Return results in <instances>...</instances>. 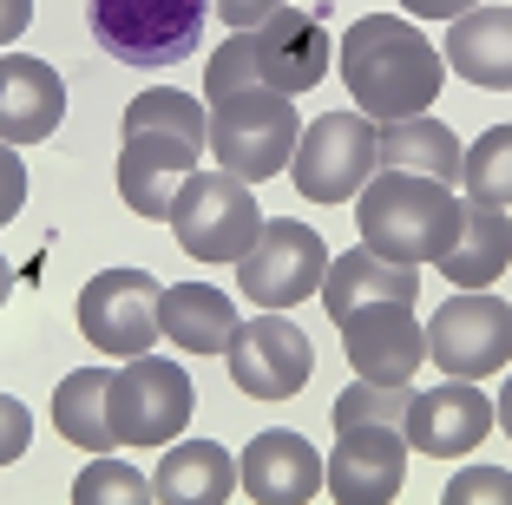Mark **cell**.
<instances>
[{"mask_svg":"<svg viewBox=\"0 0 512 505\" xmlns=\"http://www.w3.org/2000/svg\"><path fill=\"white\" fill-rule=\"evenodd\" d=\"M33 20V0H0V46H14Z\"/></svg>","mask_w":512,"mask_h":505,"instance_id":"e575fe53","label":"cell"},{"mask_svg":"<svg viewBox=\"0 0 512 505\" xmlns=\"http://www.w3.org/2000/svg\"><path fill=\"white\" fill-rule=\"evenodd\" d=\"M237 460L217 440H178L151 473V499L158 505H224L237 492Z\"/></svg>","mask_w":512,"mask_h":505,"instance_id":"7402d4cb","label":"cell"},{"mask_svg":"<svg viewBox=\"0 0 512 505\" xmlns=\"http://www.w3.org/2000/svg\"><path fill=\"white\" fill-rule=\"evenodd\" d=\"M92 40L125 66H178L197 53L211 0H86Z\"/></svg>","mask_w":512,"mask_h":505,"instance_id":"8992f818","label":"cell"},{"mask_svg":"<svg viewBox=\"0 0 512 505\" xmlns=\"http://www.w3.org/2000/svg\"><path fill=\"white\" fill-rule=\"evenodd\" d=\"M407 387H381V381H355L335 394V427H401L407 420Z\"/></svg>","mask_w":512,"mask_h":505,"instance_id":"f1b7e54d","label":"cell"},{"mask_svg":"<svg viewBox=\"0 0 512 505\" xmlns=\"http://www.w3.org/2000/svg\"><path fill=\"white\" fill-rule=\"evenodd\" d=\"M467 7H473V0H467Z\"/></svg>","mask_w":512,"mask_h":505,"instance_id":"f35d334b","label":"cell"},{"mask_svg":"<svg viewBox=\"0 0 512 505\" xmlns=\"http://www.w3.org/2000/svg\"><path fill=\"white\" fill-rule=\"evenodd\" d=\"M7 296H14V263L0 256V309H7Z\"/></svg>","mask_w":512,"mask_h":505,"instance_id":"74e56055","label":"cell"},{"mask_svg":"<svg viewBox=\"0 0 512 505\" xmlns=\"http://www.w3.org/2000/svg\"><path fill=\"white\" fill-rule=\"evenodd\" d=\"M237 479L256 505H309L322 486H329V466L302 433L289 427H263L250 446L237 453Z\"/></svg>","mask_w":512,"mask_h":505,"instance_id":"9a60e30c","label":"cell"},{"mask_svg":"<svg viewBox=\"0 0 512 505\" xmlns=\"http://www.w3.org/2000/svg\"><path fill=\"white\" fill-rule=\"evenodd\" d=\"M512 263V217L493 204H467V223H460V243L447 250L440 276L453 289H493Z\"/></svg>","mask_w":512,"mask_h":505,"instance_id":"cb8c5ba5","label":"cell"},{"mask_svg":"<svg viewBox=\"0 0 512 505\" xmlns=\"http://www.w3.org/2000/svg\"><path fill=\"white\" fill-rule=\"evenodd\" d=\"M440 505H512V473L506 466H467L447 479Z\"/></svg>","mask_w":512,"mask_h":505,"instance_id":"4dcf8cb0","label":"cell"},{"mask_svg":"<svg viewBox=\"0 0 512 505\" xmlns=\"http://www.w3.org/2000/svg\"><path fill=\"white\" fill-rule=\"evenodd\" d=\"M138 132H165V138H191L204 145L211 138V105H197V92H178V86H151L125 105V138ZM211 151V145H204Z\"/></svg>","mask_w":512,"mask_h":505,"instance_id":"484cf974","label":"cell"},{"mask_svg":"<svg viewBox=\"0 0 512 505\" xmlns=\"http://www.w3.org/2000/svg\"><path fill=\"white\" fill-rule=\"evenodd\" d=\"M427 361L447 368V381H486L512 361V302L486 289H460L427 322Z\"/></svg>","mask_w":512,"mask_h":505,"instance_id":"30bf717a","label":"cell"},{"mask_svg":"<svg viewBox=\"0 0 512 505\" xmlns=\"http://www.w3.org/2000/svg\"><path fill=\"white\" fill-rule=\"evenodd\" d=\"M66 119V79L33 53H0V145H46Z\"/></svg>","mask_w":512,"mask_h":505,"instance_id":"e0dca14e","label":"cell"},{"mask_svg":"<svg viewBox=\"0 0 512 505\" xmlns=\"http://www.w3.org/2000/svg\"><path fill=\"white\" fill-rule=\"evenodd\" d=\"M165 223L178 230V250L191 263H230L237 269L250 256L256 230H263V204H256V184L230 178V171H191Z\"/></svg>","mask_w":512,"mask_h":505,"instance_id":"5b68a950","label":"cell"},{"mask_svg":"<svg viewBox=\"0 0 512 505\" xmlns=\"http://www.w3.org/2000/svg\"><path fill=\"white\" fill-rule=\"evenodd\" d=\"M460 223H467V204L453 184L414 178V171H375L362 197H355V230L375 256L388 263H447V250L460 243Z\"/></svg>","mask_w":512,"mask_h":505,"instance_id":"7a4b0ae2","label":"cell"},{"mask_svg":"<svg viewBox=\"0 0 512 505\" xmlns=\"http://www.w3.org/2000/svg\"><path fill=\"white\" fill-rule=\"evenodd\" d=\"M27 440H33V414H27V401L0 394V466H14L20 453H27Z\"/></svg>","mask_w":512,"mask_h":505,"instance_id":"1f68e13d","label":"cell"},{"mask_svg":"<svg viewBox=\"0 0 512 505\" xmlns=\"http://www.w3.org/2000/svg\"><path fill=\"white\" fill-rule=\"evenodd\" d=\"M407 20H460L467 14V0H401Z\"/></svg>","mask_w":512,"mask_h":505,"instance_id":"d590c367","label":"cell"},{"mask_svg":"<svg viewBox=\"0 0 512 505\" xmlns=\"http://www.w3.org/2000/svg\"><path fill=\"white\" fill-rule=\"evenodd\" d=\"M381 171V125L368 112H322L302 125L289 178L309 204H355Z\"/></svg>","mask_w":512,"mask_h":505,"instance_id":"277c9868","label":"cell"},{"mask_svg":"<svg viewBox=\"0 0 512 505\" xmlns=\"http://www.w3.org/2000/svg\"><path fill=\"white\" fill-rule=\"evenodd\" d=\"M335 60H342V86L355 112H368L375 125L427 112L440 99V79H447V53L407 14H362L342 33Z\"/></svg>","mask_w":512,"mask_h":505,"instance_id":"6da1fadb","label":"cell"},{"mask_svg":"<svg viewBox=\"0 0 512 505\" xmlns=\"http://www.w3.org/2000/svg\"><path fill=\"white\" fill-rule=\"evenodd\" d=\"M335 505H394L407 486V433L401 427H335L329 460Z\"/></svg>","mask_w":512,"mask_h":505,"instance_id":"4fadbf2b","label":"cell"},{"mask_svg":"<svg viewBox=\"0 0 512 505\" xmlns=\"http://www.w3.org/2000/svg\"><path fill=\"white\" fill-rule=\"evenodd\" d=\"M158 302H165V289H158L151 269H132V263L99 269V276L79 289V335L112 361H138L165 335V328H158Z\"/></svg>","mask_w":512,"mask_h":505,"instance_id":"ba28073f","label":"cell"},{"mask_svg":"<svg viewBox=\"0 0 512 505\" xmlns=\"http://www.w3.org/2000/svg\"><path fill=\"white\" fill-rule=\"evenodd\" d=\"M440 53L467 86L512 92V7H467L460 20H447Z\"/></svg>","mask_w":512,"mask_h":505,"instance_id":"d6986e66","label":"cell"},{"mask_svg":"<svg viewBox=\"0 0 512 505\" xmlns=\"http://www.w3.org/2000/svg\"><path fill=\"white\" fill-rule=\"evenodd\" d=\"M460 138L434 119V112H414V119H388L381 125V171H414V178H434L460 191Z\"/></svg>","mask_w":512,"mask_h":505,"instance_id":"603a6c76","label":"cell"},{"mask_svg":"<svg viewBox=\"0 0 512 505\" xmlns=\"http://www.w3.org/2000/svg\"><path fill=\"white\" fill-rule=\"evenodd\" d=\"M73 505H158L151 499V479L138 473L119 453H92L86 473L73 479Z\"/></svg>","mask_w":512,"mask_h":505,"instance_id":"83f0119b","label":"cell"},{"mask_svg":"<svg viewBox=\"0 0 512 505\" xmlns=\"http://www.w3.org/2000/svg\"><path fill=\"white\" fill-rule=\"evenodd\" d=\"M197 158H204V145H191V138H165V132L125 138L119 145V197H125V210L145 217V223L171 217L184 178L197 171Z\"/></svg>","mask_w":512,"mask_h":505,"instance_id":"2e32d148","label":"cell"},{"mask_svg":"<svg viewBox=\"0 0 512 505\" xmlns=\"http://www.w3.org/2000/svg\"><path fill=\"white\" fill-rule=\"evenodd\" d=\"M106 407H112L119 446H171L184 433V420H191V407H197V387L178 361L138 355V361H125V368H112Z\"/></svg>","mask_w":512,"mask_h":505,"instance_id":"9c48e42d","label":"cell"},{"mask_svg":"<svg viewBox=\"0 0 512 505\" xmlns=\"http://www.w3.org/2000/svg\"><path fill=\"white\" fill-rule=\"evenodd\" d=\"M158 328H165V342H178L184 355H230L243 315L211 283H171L165 302H158Z\"/></svg>","mask_w":512,"mask_h":505,"instance_id":"44dd1931","label":"cell"},{"mask_svg":"<svg viewBox=\"0 0 512 505\" xmlns=\"http://www.w3.org/2000/svg\"><path fill=\"white\" fill-rule=\"evenodd\" d=\"M322 276H329V243L309 230L302 217H263L250 256L237 263V289L250 309H296V302L322 296Z\"/></svg>","mask_w":512,"mask_h":505,"instance_id":"52a82bcc","label":"cell"},{"mask_svg":"<svg viewBox=\"0 0 512 505\" xmlns=\"http://www.w3.org/2000/svg\"><path fill=\"white\" fill-rule=\"evenodd\" d=\"M296 138H302V119L289 105V92H276V86H243L230 99H211V138L204 145H211L217 171H230L243 184H263L276 171H289Z\"/></svg>","mask_w":512,"mask_h":505,"instance_id":"3957f363","label":"cell"},{"mask_svg":"<svg viewBox=\"0 0 512 505\" xmlns=\"http://www.w3.org/2000/svg\"><path fill=\"white\" fill-rule=\"evenodd\" d=\"M401 433L427 460H460V453H473L493 433V401L480 394V381H440L407 401Z\"/></svg>","mask_w":512,"mask_h":505,"instance_id":"5bb4252c","label":"cell"},{"mask_svg":"<svg viewBox=\"0 0 512 505\" xmlns=\"http://www.w3.org/2000/svg\"><path fill=\"white\" fill-rule=\"evenodd\" d=\"M243 86H263V73H256V40L250 33H230L211 60H204V105L230 99V92H243Z\"/></svg>","mask_w":512,"mask_h":505,"instance_id":"f546056e","label":"cell"},{"mask_svg":"<svg viewBox=\"0 0 512 505\" xmlns=\"http://www.w3.org/2000/svg\"><path fill=\"white\" fill-rule=\"evenodd\" d=\"M460 191L467 204H493V210H512V125H493L467 145L460 158Z\"/></svg>","mask_w":512,"mask_h":505,"instance_id":"4316f807","label":"cell"},{"mask_svg":"<svg viewBox=\"0 0 512 505\" xmlns=\"http://www.w3.org/2000/svg\"><path fill=\"white\" fill-rule=\"evenodd\" d=\"M211 7H217V14H224L237 33H256V27H263L270 14H283L289 0H211Z\"/></svg>","mask_w":512,"mask_h":505,"instance_id":"836d02e7","label":"cell"},{"mask_svg":"<svg viewBox=\"0 0 512 505\" xmlns=\"http://www.w3.org/2000/svg\"><path fill=\"white\" fill-rule=\"evenodd\" d=\"M421 296V269L388 263L368 243H355L348 256H329V276H322V309L342 322V315L368 309V302H414Z\"/></svg>","mask_w":512,"mask_h":505,"instance_id":"ffe728a7","label":"cell"},{"mask_svg":"<svg viewBox=\"0 0 512 505\" xmlns=\"http://www.w3.org/2000/svg\"><path fill=\"white\" fill-rule=\"evenodd\" d=\"M27 210V164H20L14 145H0V230Z\"/></svg>","mask_w":512,"mask_h":505,"instance_id":"d6a6232c","label":"cell"},{"mask_svg":"<svg viewBox=\"0 0 512 505\" xmlns=\"http://www.w3.org/2000/svg\"><path fill=\"white\" fill-rule=\"evenodd\" d=\"M342 348H348V368L362 381L381 387H407L414 368L427 361V328L414 322V302H368V309L342 315Z\"/></svg>","mask_w":512,"mask_h":505,"instance_id":"7c38bea8","label":"cell"},{"mask_svg":"<svg viewBox=\"0 0 512 505\" xmlns=\"http://www.w3.org/2000/svg\"><path fill=\"white\" fill-rule=\"evenodd\" d=\"M112 368H73L60 387H53V427L60 440H73L79 453H112L119 433H112Z\"/></svg>","mask_w":512,"mask_h":505,"instance_id":"d4e9b609","label":"cell"},{"mask_svg":"<svg viewBox=\"0 0 512 505\" xmlns=\"http://www.w3.org/2000/svg\"><path fill=\"white\" fill-rule=\"evenodd\" d=\"M493 427H499V433H506V440H512V381L499 387V401H493Z\"/></svg>","mask_w":512,"mask_h":505,"instance_id":"8d00e7d4","label":"cell"},{"mask_svg":"<svg viewBox=\"0 0 512 505\" xmlns=\"http://www.w3.org/2000/svg\"><path fill=\"white\" fill-rule=\"evenodd\" d=\"M256 40V73H263V86L276 92H309L322 86V73H329V27H322L316 14H302V7H283V14H270L263 27L250 33Z\"/></svg>","mask_w":512,"mask_h":505,"instance_id":"ac0fdd59","label":"cell"},{"mask_svg":"<svg viewBox=\"0 0 512 505\" xmlns=\"http://www.w3.org/2000/svg\"><path fill=\"white\" fill-rule=\"evenodd\" d=\"M224 361H230L237 394H250V401H289V394H302L309 374H316L309 335H302L289 315H276V309L250 315V322L237 328V342H230Z\"/></svg>","mask_w":512,"mask_h":505,"instance_id":"8fae6325","label":"cell"}]
</instances>
